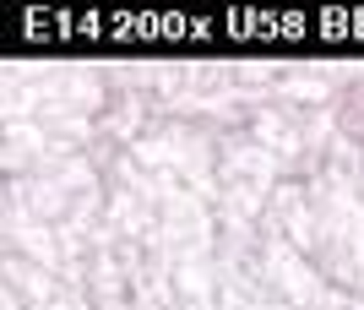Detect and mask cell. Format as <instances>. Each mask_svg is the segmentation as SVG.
Masks as SVG:
<instances>
[{"label": "cell", "instance_id": "1", "mask_svg": "<svg viewBox=\"0 0 364 310\" xmlns=\"http://www.w3.org/2000/svg\"><path fill=\"white\" fill-rule=\"evenodd\" d=\"M6 278H11V289H22L28 294V310H44V305H55V299L65 294V283L49 272V267H33V262H6Z\"/></svg>", "mask_w": 364, "mask_h": 310}]
</instances>
